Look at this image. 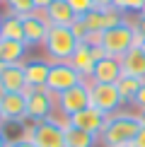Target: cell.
Returning a JSON list of instances; mask_svg holds the SVG:
<instances>
[{"instance_id":"cell-1","label":"cell","mask_w":145,"mask_h":147,"mask_svg":"<svg viewBox=\"0 0 145 147\" xmlns=\"http://www.w3.org/2000/svg\"><path fill=\"white\" fill-rule=\"evenodd\" d=\"M143 128V116L133 109H121L106 118L99 133V147H131L133 138Z\"/></svg>"},{"instance_id":"cell-2","label":"cell","mask_w":145,"mask_h":147,"mask_svg":"<svg viewBox=\"0 0 145 147\" xmlns=\"http://www.w3.org/2000/svg\"><path fill=\"white\" fill-rule=\"evenodd\" d=\"M77 46H80V39L72 34L70 27H53L51 24L41 48H44V58H48L51 63H68Z\"/></svg>"},{"instance_id":"cell-3","label":"cell","mask_w":145,"mask_h":147,"mask_svg":"<svg viewBox=\"0 0 145 147\" xmlns=\"http://www.w3.org/2000/svg\"><path fill=\"white\" fill-rule=\"evenodd\" d=\"M136 44H138V34H136V27H133L131 20H123L116 27L102 32V41H99V46L104 48V53L106 56H114V58H121Z\"/></svg>"},{"instance_id":"cell-4","label":"cell","mask_w":145,"mask_h":147,"mask_svg":"<svg viewBox=\"0 0 145 147\" xmlns=\"http://www.w3.org/2000/svg\"><path fill=\"white\" fill-rule=\"evenodd\" d=\"M68 121V116H60L56 111L53 118L46 121H34L32 128V142L36 147H65V135H63V123Z\"/></svg>"},{"instance_id":"cell-5","label":"cell","mask_w":145,"mask_h":147,"mask_svg":"<svg viewBox=\"0 0 145 147\" xmlns=\"http://www.w3.org/2000/svg\"><path fill=\"white\" fill-rule=\"evenodd\" d=\"M27 118L29 121H46L56 116V94L48 92L46 87H27Z\"/></svg>"},{"instance_id":"cell-6","label":"cell","mask_w":145,"mask_h":147,"mask_svg":"<svg viewBox=\"0 0 145 147\" xmlns=\"http://www.w3.org/2000/svg\"><path fill=\"white\" fill-rule=\"evenodd\" d=\"M89 104L94 109H99V111H104L106 116L126 109L119 87L116 84H106V82H89Z\"/></svg>"},{"instance_id":"cell-7","label":"cell","mask_w":145,"mask_h":147,"mask_svg":"<svg viewBox=\"0 0 145 147\" xmlns=\"http://www.w3.org/2000/svg\"><path fill=\"white\" fill-rule=\"evenodd\" d=\"M87 106H89V82H87V80L80 82V84H75V87H70V89H65V92H60V94L56 96L58 113L60 116H68V118L72 113L87 109Z\"/></svg>"},{"instance_id":"cell-8","label":"cell","mask_w":145,"mask_h":147,"mask_svg":"<svg viewBox=\"0 0 145 147\" xmlns=\"http://www.w3.org/2000/svg\"><path fill=\"white\" fill-rule=\"evenodd\" d=\"M85 82V77L72 68L70 63H51V70H48V80H46V89L53 92V94H60V92L75 87V84Z\"/></svg>"},{"instance_id":"cell-9","label":"cell","mask_w":145,"mask_h":147,"mask_svg":"<svg viewBox=\"0 0 145 147\" xmlns=\"http://www.w3.org/2000/svg\"><path fill=\"white\" fill-rule=\"evenodd\" d=\"M106 53H104V48L102 46H89L87 41H80V46L75 48V53L70 56L68 63L75 68L85 80H89V75H92V70H94V65H97V60L99 58H104Z\"/></svg>"},{"instance_id":"cell-10","label":"cell","mask_w":145,"mask_h":147,"mask_svg":"<svg viewBox=\"0 0 145 147\" xmlns=\"http://www.w3.org/2000/svg\"><path fill=\"white\" fill-rule=\"evenodd\" d=\"M48 20L41 10H34L29 15H24V44L27 48H39L44 46L46 34H48Z\"/></svg>"},{"instance_id":"cell-11","label":"cell","mask_w":145,"mask_h":147,"mask_svg":"<svg viewBox=\"0 0 145 147\" xmlns=\"http://www.w3.org/2000/svg\"><path fill=\"white\" fill-rule=\"evenodd\" d=\"M82 20L87 24V32H99L102 34V32H106V29L121 24L123 20H128V17H126L123 12H119L116 7H94L92 12H87Z\"/></svg>"},{"instance_id":"cell-12","label":"cell","mask_w":145,"mask_h":147,"mask_svg":"<svg viewBox=\"0 0 145 147\" xmlns=\"http://www.w3.org/2000/svg\"><path fill=\"white\" fill-rule=\"evenodd\" d=\"M123 77V68H121V58L114 56H104L97 60L92 75H89L87 82H106V84H116L119 80Z\"/></svg>"},{"instance_id":"cell-13","label":"cell","mask_w":145,"mask_h":147,"mask_svg":"<svg viewBox=\"0 0 145 147\" xmlns=\"http://www.w3.org/2000/svg\"><path fill=\"white\" fill-rule=\"evenodd\" d=\"M106 118H109V116H106L104 111H99V109H94L92 104H89L87 109H82V111L72 113L68 121H70L72 125H77V128H82V130H87V133L99 135L102 128H104V123H106Z\"/></svg>"},{"instance_id":"cell-14","label":"cell","mask_w":145,"mask_h":147,"mask_svg":"<svg viewBox=\"0 0 145 147\" xmlns=\"http://www.w3.org/2000/svg\"><path fill=\"white\" fill-rule=\"evenodd\" d=\"M27 77H24V63L0 65V96L7 92H24Z\"/></svg>"},{"instance_id":"cell-15","label":"cell","mask_w":145,"mask_h":147,"mask_svg":"<svg viewBox=\"0 0 145 147\" xmlns=\"http://www.w3.org/2000/svg\"><path fill=\"white\" fill-rule=\"evenodd\" d=\"M0 109H3L5 121H20L27 118V96L24 92H7L0 96Z\"/></svg>"},{"instance_id":"cell-16","label":"cell","mask_w":145,"mask_h":147,"mask_svg":"<svg viewBox=\"0 0 145 147\" xmlns=\"http://www.w3.org/2000/svg\"><path fill=\"white\" fill-rule=\"evenodd\" d=\"M48 70H51V60L48 58H29V60H24L27 87H46Z\"/></svg>"},{"instance_id":"cell-17","label":"cell","mask_w":145,"mask_h":147,"mask_svg":"<svg viewBox=\"0 0 145 147\" xmlns=\"http://www.w3.org/2000/svg\"><path fill=\"white\" fill-rule=\"evenodd\" d=\"M48 24H53V27H72V22L77 20L75 10L68 5V0H53L51 5L44 10Z\"/></svg>"},{"instance_id":"cell-18","label":"cell","mask_w":145,"mask_h":147,"mask_svg":"<svg viewBox=\"0 0 145 147\" xmlns=\"http://www.w3.org/2000/svg\"><path fill=\"white\" fill-rule=\"evenodd\" d=\"M121 68H123V75L145 80V51L140 48V44H136L121 56Z\"/></svg>"},{"instance_id":"cell-19","label":"cell","mask_w":145,"mask_h":147,"mask_svg":"<svg viewBox=\"0 0 145 147\" xmlns=\"http://www.w3.org/2000/svg\"><path fill=\"white\" fill-rule=\"evenodd\" d=\"M63 135H65V147H99V135L72 125L70 121L63 123Z\"/></svg>"},{"instance_id":"cell-20","label":"cell","mask_w":145,"mask_h":147,"mask_svg":"<svg viewBox=\"0 0 145 147\" xmlns=\"http://www.w3.org/2000/svg\"><path fill=\"white\" fill-rule=\"evenodd\" d=\"M32 128H34V121L20 118V121H5L0 125V133L7 140V145H15V142H22V140L32 138Z\"/></svg>"},{"instance_id":"cell-21","label":"cell","mask_w":145,"mask_h":147,"mask_svg":"<svg viewBox=\"0 0 145 147\" xmlns=\"http://www.w3.org/2000/svg\"><path fill=\"white\" fill-rule=\"evenodd\" d=\"M27 44L15 39H0V65H15L27 60Z\"/></svg>"},{"instance_id":"cell-22","label":"cell","mask_w":145,"mask_h":147,"mask_svg":"<svg viewBox=\"0 0 145 147\" xmlns=\"http://www.w3.org/2000/svg\"><path fill=\"white\" fill-rule=\"evenodd\" d=\"M0 39H15V41H24V17L5 12L0 20Z\"/></svg>"},{"instance_id":"cell-23","label":"cell","mask_w":145,"mask_h":147,"mask_svg":"<svg viewBox=\"0 0 145 147\" xmlns=\"http://www.w3.org/2000/svg\"><path fill=\"white\" fill-rule=\"evenodd\" d=\"M140 84H143V80H138V77H128V75H123L116 82V87L121 92V99H123V106L128 109L133 99H136V94H138V89H140Z\"/></svg>"},{"instance_id":"cell-24","label":"cell","mask_w":145,"mask_h":147,"mask_svg":"<svg viewBox=\"0 0 145 147\" xmlns=\"http://www.w3.org/2000/svg\"><path fill=\"white\" fill-rule=\"evenodd\" d=\"M5 3V7H7V12H12V15H29V12H34L36 10V5H34V0H3Z\"/></svg>"},{"instance_id":"cell-25","label":"cell","mask_w":145,"mask_h":147,"mask_svg":"<svg viewBox=\"0 0 145 147\" xmlns=\"http://www.w3.org/2000/svg\"><path fill=\"white\" fill-rule=\"evenodd\" d=\"M114 7L123 15H140L143 12V0H114Z\"/></svg>"},{"instance_id":"cell-26","label":"cell","mask_w":145,"mask_h":147,"mask_svg":"<svg viewBox=\"0 0 145 147\" xmlns=\"http://www.w3.org/2000/svg\"><path fill=\"white\" fill-rule=\"evenodd\" d=\"M68 5L75 10V15H77V17H85L87 12H92V10L97 7L94 0H68Z\"/></svg>"},{"instance_id":"cell-27","label":"cell","mask_w":145,"mask_h":147,"mask_svg":"<svg viewBox=\"0 0 145 147\" xmlns=\"http://www.w3.org/2000/svg\"><path fill=\"white\" fill-rule=\"evenodd\" d=\"M128 109H133V111H138V113H143V111H145V80H143L140 89H138L136 99H133V104H131Z\"/></svg>"},{"instance_id":"cell-28","label":"cell","mask_w":145,"mask_h":147,"mask_svg":"<svg viewBox=\"0 0 145 147\" xmlns=\"http://www.w3.org/2000/svg\"><path fill=\"white\" fill-rule=\"evenodd\" d=\"M70 29H72V34H75L80 41H85V39H87V34H89V32H87V24H85L82 17H77V20L72 22V27H70Z\"/></svg>"},{"instance_id":"cell-29","label":"cell","mask_w":145,"mask_h":147,"mask_svg":"<svg viewBox=\"0 0 145 147\" xmlns=\"http://www.w3.org/2000/svg\"><path fill=\"white\" fill-rule=\"evenodd\" d=\"M133 27H136V34H138V44L140 41H145V15H138V17H133Z\"/></svg>"},{"instance_id":"cell-30","label":"cell","mask_w":145,"mask_h":147,"mask_svg":"<svg viewBox=\"0 0 145 147\" xmlns=\"http://www.w3.org/2000/svg\"><path fill=\"white\" fill-rule=\"evenodd\" d=\"M131 147H145V123H143V128H140V130H138V135L133 138Z\"/></svg>"},{"instance_id":"cell-31","label":"cell","mask_w":145,"mask_h":147,"mask_svg":"<svg viewBox=\"0 0 145 147\" xmlns=\"http://www.w3.org/2000/svg\"><path fill=\"white\" fill-rule=\"evenodd\" d=\"M53 3V0H34V5H36V10H41V12H44L46 7H48V5H51Z\"/></svg>"},{"instance_id":"cell-32","label":"cell","mask_w":145,"mask_h":147,"mask_svg":"<svg viewBox=\"0 0 145 147\" xmlns=\"http://www.w3.org/2000/svg\"><path fill=\"white\" fill-rule=\"evenodd\" d=\"M97 7H114V0H94Z\"/></svg>"},{"instance_id":"cell-33","label":"cell","mask_w":145,"mask_h":147,"mask_svg":"<svg viewBox=\"0 0 145 147\" xmlns=\"http://www.w3.org/2000/svg\"><path fill=\"white\" fill-rule=\"evenodd\" d=\"M10 147H36L32 140H22V142H15V145H10Z\"/></svg>"},{"instance_id":"cell-34","label":"cell","mask_w":145,"mask_h":147,"mask_svg":"<svg viewBox=\"0 0 145 147\" xmlns=\"http://www.w3.org/2000/svg\"><path fill=\"white\" fill-rule=\"evenodd\" d=\"M0 147H10V145H7V140L3 138V133H0Z\"/></svg>"},{"instance_id":"cell-35","label":"cell","mask_w":145,"mask_h":147,"mask_svg":"<svg viewBox=\"0 0 145 147\" xmlns=\"http://www.w3.org/2000/svg\"><path fill=\"white\" fill-rule=\"evenodd\" d=\"M5 123V116H3V109H0V125Z\"/></svg>"},{"instance_id":"cell-36","label":"cell","mask_w":145,"mask_h":147,"mask_svg":"<svg viewBox=\"0 0 145 147\" xmlns=\"http://www.w3.org/2000/svg\"><path fill=\"white\" fill-rule=\"evenodd\" d=\"M140 15H145V0H143V12H140Z\"/></svg>"},{"instance_id":"cell-37","label":"cell","mask_w":145,"mask_h":147,"mask_svg":"<svg viewBox=\"0 0 145 147\" xmlns=\"http://www.w3.org/2000/svg\"><path fill=\"white\" fill-rule=\"evenodd\" d=\"M140 48H143V51H145V41H140Z\"/></svg>"},{"instance_id":"cell-38","label":"cell","mask_w":145,"mask_h":147,"mask_svg":"<svg viewBox=\"0 0 145 147\" xmlns=\"http://www.w3.org/2000/svg\"><path fill=\"white\" fill-rule=\"evenodd\" d=\"M140 116H143V123H145V111H143V113H140Z\"/></svg>"},{"instance_id":"cell-39","label":"cell","mask_w":145,"mask_h":147,"mask_svg":"<svg viewBox=\"0 0 145 147\" xmlns=\"http://www.w3.org/2000/svg\"><path fill=\"white\" fill-rule=\"evenodd\" d=\"M0 20H3V15H0Z\"/></svg>"},{"instance_id":"cell-40","label":"cell","mask_w":145,"mask_h":147,"mask_svg":"<svg viewBox=\"0 0 145 147\" xmlns=\"http://www.w3.org/2000/svg\"><path fill=\"white\" fill-rule=\"evenodd\" d=\"M0 3H3V0H0Z\"/></svg>"}]
</instances>
